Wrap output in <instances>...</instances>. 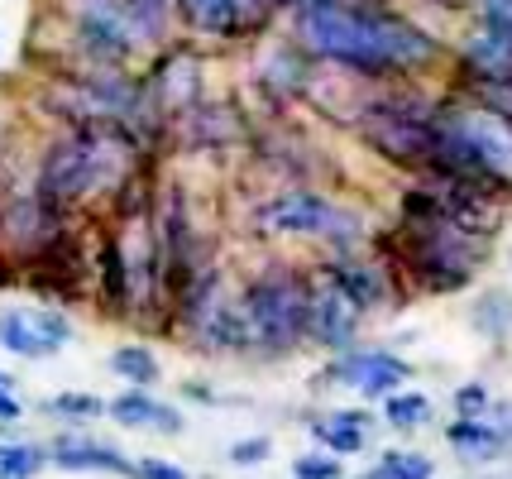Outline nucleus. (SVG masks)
Masks as SVG:
<instances>
[{
    "label": "nucleus",
    "instance_id": "nucleus-27",
    "mask_svg": "<svg viewBox=\"0 0 512 479\" xmlns=\"http://www.w3.org/2000/svg\"><path fill=\"white\" fill-rule=\"evenodd\" d=\"M455 408H460V417L484 412V408H489V388H484V384H465L460 393H455Z\"/></svg>",
    "mask_w": 512,
    "mask_h": 479
},
{
    "label": "nucleus",
    "instance_id": "nucleus-25",
    "mask_svg": "<svg viewBox=\"0 0 512 479\" xmlns=\"http://www.w3.org/2000/svg\"><path fill=\"white\" fill-rule=\"evenodd\" d=\"M48 408L67 412V417H96V412H106V403H96V398H87V393H63V398H53Z\"/></svg>",
    "mask_w": 512,
    "mask_h": 479
},
{
    "label": "nucleus",
    "instance_id": "nucleus-5",
    "mask_svg": "<svg viewBox=\"0 0 512 479\" xmlns=\"http://www.w3.org/2000/svg\"><path fill=\"white\" fill-rule=\"evenodd\" d=\"M436 125L460 144V154H465L484 178H493V183H508L512 178V120L508 115L489 111V106H474V111L436 115Z\"/></svg>",
    "mask_w": 512,
    "mask_h": 479
},
{
    "label": "nucleus",
    "instance_id": "nucleus-13",
    "mask_svg": "<svg viewBox=\"0 0 512 479\" xmlns=\"http://www.w3.org/2000/svg\"><path fill=\"white\" fill-rule=\"evenodd\" d=\"M149 92H154L168 111L192 106V96H197V63H192V58H182V53L163 58L158 72H154V82H149Z\"/></svg>",
    "mask_w": 512,
    "mask_h": 479
},
{
    "label": "nucleus",
    "instance_id": "nucleus-22",
    "mask_svg": "<svg viewBox=\"0 0 512 479\" xmlns=\"http://www.w3.org/2000/svg\"><path fill=\"white\" fill-rule=\"evenodd\" d=\"M48 451L39 446H0V479H34L44 470Z\"/></svg>",
    "mask_w": 512,
    "mask_h": 479
},
{
    "label": "nucleus",
    "instance_id": "nucleus-9",
    "mask_svg": "<svg viewBox=\"0 0 512 479\" xmlns=\"http://www.w3.org/2000/svg\"><path fill=\"white\" fill-rule=\"evenodd\" d=\"M355 331H359V307L355 302L340 293L331 278L316 283L312 302H307V336L321 341V345H331V350H345V345L355 341Z\"/></svg>",
    "mask_w": 512,
    "mask_h": 479
},
{
    "label": "nucleus",
    "instance_id": "nucleus-16",
    "mask_svg": "<svg viewBox=\"0 0 512 479\" xmlns=\"http://www.w3.org/2000/svg\"><path fill=\"white\" fill-rule=\"evenodd\" d=\"M187 20L211 29V34H235L249 15V0H182Z\"/></svg>",
    "mask_w": 512,
    "mask_h": 479
},
{
    "label": "nucleus",
    "instance_id": "nucleus-12",
    "mask_svg": "<svg viewBox=\"0 0 512 479\" xmlns=\"http://www.w3.org/2000/svg\"><path fill=\"white\" fill-rule=\"evenodd\" d=\"M106 412H111L120 427H158L163 436H178L182 432V417L168 408V403H158L154 393H120Z\"/></svg>",
    "mask_w": 512,
    "mask_h": 479
},
{
    "label": "nucleus",
    "instance_id": "nucleus-10",
    "mask_svg": "<svg viewBox=\"0 0 512 479\" xmlns=\"http://www.w3.org/2000/svg\"><path fill=\"white\" fill-rule=\"evenodd\" d=\"M331 374L335 379H350L369 398H383V393H393V388H402L412 379V369L402 365L398 355H350V360H335Z\"/></svg>",
    "mask_w": 512,
    "mask_h": 479
},
{
    "label": "nucleus",
    "instance_id": "nucleus-26",
    "mask_svg": "<svg viewBox=\"0 0 512 479\" xmlns=\"http://www.w3.org/2000/svg\"><path fill=\"white\" fill-rule=\"evenodd\" d=\"M134 479H187V470H178L173 460H134Z\"/></svg>",
    "mask_w": 512,
    "mask_h": 479
},
{
    "label": "nucleus",
    "instance_id": "nucleus-28",
    "mask_svg": "<svg viewBox=\"0 0 512 479\" xmlns=\"http://www.w3.org/2000/svg\"><path fill=\"white\" fill-rule=\"evenodd\" d=\"M264 456H268V441H240V446L230 451L235 465H254V460H264Z\"/></svg>",
    "mask_w": 512,
    "mask_h": 479
},
{
    "label": "nucleus",
    "instance_id": "nucleus-17",
    "mask_svg": "<svg viewBox=\"0 0 512 479\" xmlns=\"http://www.w3.org/2000/svg\"><path fill=\"white\" fill-rule=\"evenodd\" d=\"M446 441L455 451H465V456H498L503 451V432H493L484 422H474V417H460V422H450Z\"/></svg>",
    "mask_w": 512,
    "mask_h": 479
},
{
    "label": "nucleus",
    "instance_id": "nucleus-21",
    "mask_svg": "<svg viewBox=\"0 0 512 479\" xmlns=\"http://www.w3.org/2000/svg\"><path fill=\"white\" fill-rule=\"evenodd\" d=\"M383 417L407 432V427H422L431 417V403H426V393H388L383 398Z\"/></svg>",
    "mask_w": 512,
    "mask_h": 479
},
{
    "label": "nucleus",
    "instance_id": "nucleus-3",
    "mask_svg": "<svg viewBox=\"0 0 512 479\" xmlns=\"http://www.w3.org/2000/svg\"><path fill=\"white\" fill-rule=\"evenodd\" d=\"M307 302H312V278H254L240 293V317L249 326V345L254 350H292L307 336Z\"/></svg>",
    "mask_w": 512,
    "mask_h": 479
},
{
    "label": "nucleus",
    "instance_id": "nucleus-29",
    "mask_svg": "<svg viewBox=\"0 0 512 479\" xmlns=\"http://www.w3.org/2000/svg\"><path fill=\"white\" fill-rule=\"evenodd\" d=\"M0 417H5V422H15V417H20V403H15L10 393H0Z\"/></svg>",
    "mask_w": 512,
    "mask_h": 479
},
{
    "label": "nucleus",
    "instance_id": "nucleus-2",
    "mask_svg": "<svg viewBox=\"0 0 512 479\" xmlns=\"http://www.w3.org/2000/svg\"><path fill=\"white\" fill-rule=\"evenodd\" d=\"M125 159H130V139H125L120 125H87L77 135L58 139L44 154V163H39V197L63 211V206L91 197Z\"/></svg>",
    "mask_w": 512,
    "mask_h": 479
},
{
    "label": "nucleus",
    "instance_id": "nucleus-24",
    "mask_svg": "<svg viewBox=\"0 0 512 479\" xmlns=\"http://www.w3.org/2000/svg\"><path fill=\"white\" fill-rule=\"evenodd\" d=\"M484 29L512 44V0H484Z\"/></svg>",
    "mask_w": 512,
    "mask_h": 479
},
{
    "label": "nucleus",
    "instance_id": "nucleus-19",
    "mask_svg": "<svg viewBox=\"0 0 512 479\" xmlns=\"http://www.w3.org/2000/svg\"><path fill=\"white\" fill-rule=\"evenodd\" d=\"M431 475H436V465L426 456H417V451H388L364 479H431Z\"/></svg>",
    "mask_w": 512,
    "mask_h": 479
},
{
    "label": "nucleus",
    "instance_id": "nucleus-6",
    "mask_svg": "<svg viewBox=\"0 0 512 479\" xmlns=\"http://www.w3.org/2000/svg\"><path fill=\"white\" fill-rule=\"evenodd\" d=\"M254 226L268 235H340L335 245H350L345 235H359V221L345 216L335 202H326L321 192H288L273 197L254 211Z\"/></svg>",
    "mask_w": 512,
    "mask_h": 479
},
{
    "label": "nucleus",
    "instance_id": "nucleus-7",
    "mask_svg": "<svg viewBox=\"0 0 512 479\" xmlns=\"http://www.w3.org/2000/svg\"><path fill=\"white\" fill-rule=\"evenodd\" d=\"M58 240H63V221H58V206H48L44 197H20L0 211V254L20 274L29 264H39Z\"/></svg>",
    "mask_w": 512,
    "mask_h": 479
},
{
    "label": "nucleus",
    "instance_id": "nucleus-14",
    "mask_svg": "<svg viewBox=\"0 0 512 479\" xmlns=\"http://www.w3.org/2000/svg\"><path fill=\"white\" fill-rule=\"evenodd\" d=\"M316 441L331 446L335 456H359L369 441V412H331L316 422Z\"/></svg>",
    "mask_w": 512,
    "mask_h": 479
},
{
    "label": "nucleus",
    "instance_id": "nucleus-23",
    "mask_svg": "<svg viewBox=\"0 0 512 479\" xmlns=\"http://www.w3.org/2000/svg\"><path fill=\"white\" fill-rule=\"evenodd\" d=\"M345 475V465L335 456H302L292 465V479H340Z\"/></svg>",
    "mask_w": 512,
    "mask_h": 479
},
{
    "label": "nucleus",
    "instance_id": "nucleus-1",
    "mask_svg": "<svg viewBox=\"0 0 512 479\" xmlns=\"http://www.w3.org/2000/svg\"><path fill=\"white\" fill-rule=\"evenodd\" d=\"M297 29H302V44L312 53L359 72L412 68V63H426L436 53L431 34L417 29L412 20L388 15V10L340 5V0H302Z\"/></svg>",
    "mask_w": 512,
    "mask_h": 479
},
{
    "label": "nucleus",
    "instance_id": "nucleus-30",
    "mask_svg": "<svg viewBox=\"0 0 512 479\" xmlns=\"http://www.w3.org/2000/svg\"><path fill=\"white\" fill-rule=\"evenodd\" d=\"M484 479H498V475H484Z\"/></svg>",
    "mask_w": 512,
    "mask_h": 479
},
{
    "label": "nucleus",
    "instance_id": "nucleus-8",
    "mask_svg": "<svg viewBox=\"0 0 512 479\" xmlns=\"http://www.w3.org/2000/svg\"><path fill=\"white\" fill-rule=\"evenodd\" d=\"M67 341H72V321L58 312H0V345L24 360H48Z\"/></svg>",
    "mask_w": 512,
    "mask_h": 479
},
{
    "label": "nucleus",
    "instance_id": "nucleus-11",
    "mask_svg": "<svg viewBox=\"0 0 512 479\" xmlns=\"http://www.w3.org/2000/svg\"><path fill=\"white\" fill-rule=\"evenodd\" d=\"M48 460H53L58 470H111V475H134V460H125L115 446H101V441L77 436V432L58 436V441L48 446Z\"/></svg>",
    "mask_w": 512,
    "mask_h": 479
},
{
    "label": "nucleus",
    "instance_id": "nucleus-4",
    "mask_svg": "<svg viewBox=\"0 0 512 479\" xmlns=\"http://www.w3.org/2000/svg\"><path fill=\"white\" fill-rule=\"evenodd\" d=\"M364 139L379 149L383 159L402 168H431L436 159V115H426L412 101H379L359 120Z\"/></svg>",
    "mask_w": 512,
    "mask_h": 479
},
{
    "label": "nucleus",
    "instance_id": "nucleus-20",
    "mask_svg": "<svg viewBox=\"0 0 512 479\" xmlns=\"http://www.w3.org/2000/svg\"><path fill=\"white\" fill-rule=\"evenodd\" d=\"M111 369L120 374V379H130L134 388H144V384H154V379H158V360L149 355V350H139V345L115 350V355H111Z\"/></svg>",
    "mask_w": 512,
    "mask_h": 479
},
{
    "label": "nucleus",
    "instance_id": "nucleus-18",
    "mask_svg": "<svg viewBox=\"0 0 512 479\" xmlns=\"http://www.w3.org/2000/svg\"><path fill=\"white\" fill-rule=\"evenodd\" d=\"M101 288H106L111 302H130V259H125V245L115 235L101 245Z\"/></svg>",
    "mask_w": 512,
    "mask_h": 479
},
{
    "label": "nucleus",
    "instance_id": "nucleus-15",
    "mask_svg": "<svg viewBox=\"0 0 512 479\" xmlns=\"http://www.w3.org/2000/svg\"><path fill=\"white\" fill-rule=\"evenodd\" d=\"M326 278H331L340 293L350 297L355 307H374L383 297V283L374 269H364V264H355V259H335L331 269H326Z\"/></svg>",
    "mask_w": 512,
    "mask_h": 479
}]
</instances>
